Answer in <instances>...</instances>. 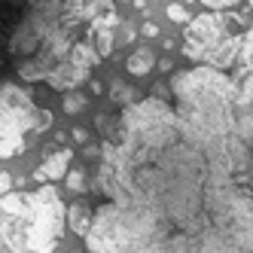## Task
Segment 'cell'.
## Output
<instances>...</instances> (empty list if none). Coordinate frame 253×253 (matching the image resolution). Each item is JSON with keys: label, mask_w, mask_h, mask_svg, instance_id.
I'll list each match as a JSON object with an SVG mask.
<instances>
[{"label": "cell", "mask_w": 253, "mask_h": 253, "mask_svg": "<svg viewBox=\"0 0 253 253\" xmlns=\"http://www.w3.org/2000/svg\"><path fill=\"white\" fill-rule=\"evenodd\" d=\"M156 95L98 113L104 131L88 253H253V183L238 83L198 64Z\"/></svg>", "instance_id": "obj_1"}, {"label": "cell", "mask_w": 253, "mask_h": 253, "mask_svg": "<svg viewBox=\"0 0 253 253\" xmlns=\"http://www.w3.org/2000/svg\"><path fill=\"white\" fill-rule=\"evenodd\" d=\"M64 220V202L52 183L0 195V235L12 253H52L61 241Z\"/></svg>", "instance_id": "obj_2"}, {"label": "cell", "mask_w": 253, "mask_h": 253, "mask_svg": "<svg viewBox=\"0 0 253 253\" xmlns=\"http://www.w3.org/2000/svg\"><path fill=\"white\" fill-rule=\"evenodd\" d=\"M244 37H247V22L241 12H229V9L202 12L186 25L183 55L195 64L229 70L241 55Z\"/></svg>", "instance_id": "obj_3"}, {"label": "cell", "mask_w": 253, "mask_h": 253, "mask_svg": "<svg viewBox=\"0 0 253 253\" xmlns=\"http://www.w3.org/2000/svg\"><path fill=\"white\" fill-rule=\"evenodd\" d=\"M52 128V113L34 104V95L15 83L0 85V159L22 156L28 140L25 131L43 134Z\"/></svg>", "instance_id": "obj_4"}, {"label": "cell", "mask_w": 253, "mask_h": 253, "mask_svg": "<svg viewBox=\"0 0 253 253\" xmlns=\"http://www.w3.org/2000/svg\"><path fill=\"white\" fill-rule=\"evenodd\" d=\"M88 80H92V70L83 67V64H77V61H70V58H64V61L46 77L49 88H55V92H74L80 83H88Z\"/></svg>", "instance_id": "obj_5"}, {"label": "cell", "mask_w": 253, "mask_h": 253, "mask_svg": "<svg viewBox=\"0 0 253 253\" xmlns=\"http://www.w3.org/2000/svg\"><path fill=\"white\" fill-rule=\"evenodd\" d=\"M70 162H74V150H67V147H61L58 153L46 150L43 165L34 171V180H37V183H49V180H64L67 171H70Z\"/></svg>", "instance_id": "obj_6"}, {"label": "cell", "mask_w": 253, "mask_h": 253, "mask_svg": "<svg viewBox=\"0 0 253 253\" xmlns=\"http://www.w3.org/2000/svg\"><path fill=\"white\" fill-rule=\"evenodd\" d=\"M92 216H95V211L88 208V205H70V211H67L70 232L80 235V238H85L88 229H92Z\"/></svg>", "instance_id": "obj_7"}, {"label": "cell", "mask_w": 253, "mask_h": 253, "mask_svg": "<svg viewBox=\"0 0 253 253\" xmlns=\"http://www.w3.org/2000/svg\"><path fill=\"white\" fill-rule=\"evenodd\" d=\"M153 64H156V55L150 49H134L131 55L125 58V70H128L131 77H147L153 70Z\"/></svg>", "instance_id": "obj_8"}, {"label": "cell", "mask_w": 253, "mask_h": 253, "mask_svg": "<svg viewBox=\"0 0 253 253\" xmlns=\"http://www.w3.org/2000/svg\"><path fill=\"white\" fill-rule=\"evenodd\" d=\"M64 186L74 192V195H83V192H88V174H85V168H70L67 171V177H64Z\"/></svg>", "instance_id": "obj_9"}, {"label": "cell", "mask_w": 253, "mask_h": 253, "mask_svg": "<svg viewBox=\"0 0 253 253\" xmlns=\"http://www.w3.org/2000/svg\"><path fill=\"white\" fill-rule=\"evenodd\" d=\"M110 83H113L110 95H113V101H116V104H134V101H137V95H134V92H131V88L125 85L122 80H110Z\"/></svg>", "instance_id": "obj_10"}, {"label": "cell", "mask_w": 253, "mask_h": 253, "mask_svg": "<svg viewBox=\"0 0 253 253\" xmlns=\"http://www.w3.org/2000/svg\"><path fill=\"white\" fill-rule=\"evenodd\" d=\"M165 15H168L174 25H189V22H192V15H189V9H186L183 3H168V6H165Z\"/></svg>", "instance_id": "obj_11"}, {"label": "cell", "mask_w": 253, "mask_h": 253, "mask_svg": "<svg viewBox=\"0 0 253 253\" xmlns=\"http://www.w3.org/2000/svg\"><path fill=\"white\" fill-rule=\"evenodd\" d=\"M64 113H80L83 107H85V98L83 95H74V92H64Z\"/></svg>", "instance_id": "obj_12"}, {"label": "cell", "mask_w": 253, "mask_h": 253, "mask_svg": "<svg viewBox=\"0 0 253 253\" xmlns=\"http://www.w3.org/2000/svg\"><path fill=\"white\" fill-rule=\"evenodd\" d=\"M202 6H208V9H229V6H238V3H244V0H198Z\"/></svg>", "instance_id": "obj_13"}, {"label": "cell", "mask_w": 253, "mask_h": 253, "mask_svg": "<svg viewBox=\"0 0 253 253\" xmlns=\"http://www.w3.org/2000/svg\"><path fill=\"white\" fill-rule=\"evenodd\" d=\"M12 183H15V177H12V174H6V171H0V195H6Z\"/></svg>", "instance_id": "obj_14"}, {"label": "cell", "mask_w": 253, "mask_h": 253, "mask_svg": "<svg viewBox=\"0 0 253 253\" xmlns=\"http://www.w3.org/2000/svg\"><path fill=\"white\" fill-rule=\"evenodd\" d=\"M70 137H74L77 143H88V128H83V125H77V128H70Z\"/></svg>", "instance_id": "obj_15"}, {"label": "cell", "mask_w": 253, "mask_h": 253, "mask_svg": "<svg viewBox=\"0 0 253 253\" xmlns=\"http://www.w3.org/2000/svg\"><path fill=\"white\" fill-rule=\"evenodd\" d=\"M134 37H137V28L125 22V25H122V40H125V43H134Z\"/></svg>", "instance_id": "obj_16"}, {"label": "cell", "mask_w": 253, "mask_h": 253, "mask_svg": "<svg viewBox=\"0 0 253 253\" xmlns=\"http://www.w3.org/2000/svg\"><path fill=\"white\" fill-rule=\"evenodd\" d=\"M140 34H143V37H159V25L156 22H147V25L140 28Z\"/></svg>", "instance_id": "obj_17"}, {"label": "cell", "mask_w": 253, "mask_h": 253, "mask_svg": "<svg viewBox=\"0 0 253 253\" xmlns=\"http://www.w3.org/2000/svg\"><path fill=\"white\" fill-rule=\"evenodd\" d=\"M88 92H92V95H101V92H104V83H101V80H88Z\"/></svg>", "instance_id": "obj_18"}, {"label": "cell", "mask_w": 253, "mask_h": 253, "mask_svg": "<svg viewBox=\"0 0 253 253\" xmlns=\"http://www.w3.org/2000/svg\"><path fill=\"white\" fill-rule=\"evenodd\" d=\"M159 67L165 70V74H171V70H174V58H162V61H159Z\"/></svg>", "instance_id": "obj_19"}, {"label": "cell", "mask_w": 253, "mask_h": 253, "mask_svg": "<svg viewBox=\"0 0 253 253\" xmlns=\"http://www.w3.org/2000/svg\"><path fill=\"white\" fill-rule=\"evenodd\" d=\"M134 6H137V9L143 12V9H147V0H134Z\"/></svg>", "instance_id": "obj_20"}, {"label": "cell", "mask_w": 253, "mask_h": 253, "mask_svg": "<svg viewBox=\"0 0 253 253\" xmlns=\"http://www.w3.org/2000/svg\"><path fill=\"white\" fill-rule=\"evenodd\" d=\"M0 244H3V235H0Z\"/></svg>", "instance_id": "obj_21"}, {"label": "cell", "mask_w": 253, "mask_h": 253, "mask_svg": "<svg viewBox=\"0 0 253 253\" xmlns=\"http://www.w3.org/2000/svg\"><path fill=\"white\" fill-rule=\"evenodd\" d=\"M122 3H128V0H122Z\"/></svg>", "instance_id": "obj_22"}, {"label": "cell", "mask_w": 253, "mask_h": 253, "mask_svg": "<svg viewBox=\"0 0 253 253\" xmlns=\"http://www.w3.org/2000/svg\"><path fill=\"white\" fill-rule=\"evenodd\" d=\"M250 159H253V153H250Z\"/></svg>", "instance_id": "obj_23"}, {"label": "cell", "mask_w": 253, "mask_h": 253, "mask_svg": "<svg viewBox=\"0 0 253 253\" xmlns=\"http://www.w3.org/2000/svg\"><path fill=\"white\" fill-rule=\"evenodd\" d=\"M250 3H253V0H250Z\"/></svg>", "instance_id": "obj_24"}, {"label": "cell", "mask_w": 253, "mask_h": 253, "mask_svg": "<svg viewBox=\"0 0 253 253\" xmlns=\"http://www.w3.org/2000/svg\"><path fill=\"white\" fill-rule=\"evenodd\" d=\"M74 253H77V250H74Z\"/></svg>", "instance_id": "obj_25"}]
</instances>
